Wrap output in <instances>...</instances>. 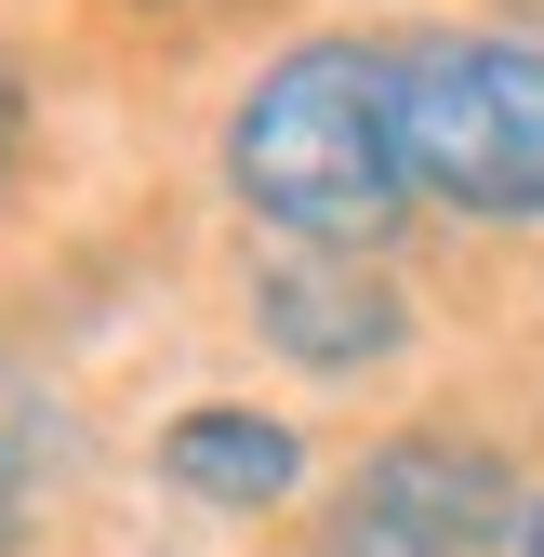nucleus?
<instances>
[{
	"mask_svg": "<svg viewBox=\"0 0 544 557\" xmlns=\"http://www.w3.org/2000/svg\"><path fill=\"white\" fill-rule=\"evenodd\" d=\"M226 186L252 226H280L293 252H372L398 213L425 199L412 173V94L398 53L372 40H293L226 120Z\"/></svg>",
	"mask_w": 544,
	"mask_h": 557,
	"instance_id": "nucleus-1",
	"label": "nucleus"
},
{
	"mask_svg": "<svg viewBox=\"0 0 544 557\" xmlns=\"http://www.w3.org/2000/svg\"><path fill=\"white\" fill-rule=\"evenodd\" d=\"M412 94V173L452 213L531 226L544 213V40H425L398 53Z\"/></svg>",
	"mask_w": 544,
	"mask_h": 557,
	"instance_id": "nucleus-2",
	"label": "nucleus"
},
{
	"mask_svg": "<svg viewBox=\"0 0 544 557\" xmlns=\"http://www.w3.org/2000/svg\"><path fill=\"white\" fill-rule=\"evenodd\" d=\"M518 518H531V505L505 492L492 451H465V438H385V451L346 478L319 557H492Z\"/></svg>",
	"mask_w": 544,
	"mask_h": 557,
	"instance_id": "nucleus-3",
	"label": "nucleus"
},
{
	"mask_svg": "<svg viewBox=\"0 0 544 557\" xmlns=\"http://www.w3.org/2000/svg\"><path fill=\"white\" fill-rule=\"evenodd\" d=\"M252 332L293 372H372V359H398L412 306H398V278L372 252H265L252 265Z\"/></svg>",
	"mask_w": 544,
	"mask_h": 557,
	"instance_id": "nucleus-4",
	"label": "nucleus"
},
{
	"mask_svg": "<svg viewBox=\"0 0 544 557\" xmlns=\"http://www.w3.org/2000/svg\"><path fill=\"white\" fill-rule=\"evenodd\" d=\"M160 478L186 505H280L306 478V451H293V425H265V411H173L160 425Z\"/></svg>",
	"mask_w": 544,
	"mask_h": 557,
	"instance_id": "nucleus-5",
	"label": "nucleus"
},
{
	"mask_svg": "<svg viewBox=\"0 0 544 557\" xmlns=\"http://www.w3.org/2000/svg\"><path fill=\"white\" fill-rule=\"evenodd\" d=\"M27 465H40V411H27L14 372H0V544H14V492H27Z\"/></svg>",
	"mask_w": 544,
	"mask_h": 557,
	"instance_id": "nucleus-6",
	"label": "nucleus"
},
{
	"mask_svg": "<svg viewBox=\"0 0 544 557\" xmlns=\"http://www.w3.org/2000/svg\"><path fill=\"white\" fill-rule=\"evenodd\" d=\"M27 147V81H14V53H0V160Z\"/></svg>",
	"mask_w": 544,
	"mask_h": 557,
	"instance_id": "nucleus-7",
	"label": "nucleus"
},
{
	"mask_svg": "<svg viewBox=\"0 0 544 557\" xmlns=\"http://www.w3.org/2000/svg\"><path fill=\"white\" fill-rule=\"evenodd\" d=\"M133 14H226V0H133Z\"/></svg>",
	"mask_w": 544,
	"mask_h": 557,
	"instance_id": "nucleus-8",
	"label": "nucleus"
},
{
	"mask_svg": "<svg viewBox=\"0 0 544 557\" xmlns=\"http://www.w3.org/2000/svg\"><path fill=\"white\" fill-rule=\"evenodd\" d=\"M518 557H544V505H531V518H518Z\"/></svg>",
	"mask_w": 544,
	"mask_h": 557,
	"instance_id": "nucleus-9",
	"label": "nucleus"
},
{
	"mask_svg": "<svg viewBox=\"0 0 544 557\" xmlns=\"http://www.w3.org/2000/svg\"><path fill=\"white\" fill-rule=\"evenodd\" d=\"M505 14H518V27H544V0H505Z\"/></svg>",
	"mask_w": 544,
	"mask_h": 557,
	"instance_id": "nucleus-10",
	"label": "nucleus"
}]
</instances>
